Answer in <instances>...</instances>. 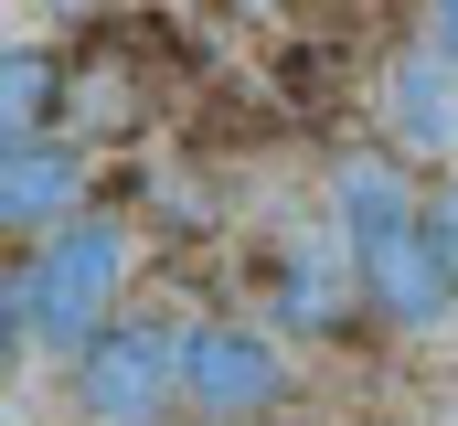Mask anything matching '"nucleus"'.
I'll use <instances>...</instances> for the list:
<instances>
[{"label": "nucleus", "mask_w": 458, "mask_h": 426, "mask_svg": "<svg viewBox=\"0 0 458 426\" xmlns=\"http://www.w3.org/2000/svg\"><path fill=\"white\" fill-rule=\"evenodd\" d=\"M288 352H277V330H256V320H203L192 330V352H182V405L203 426H256L288 405Z\"/></svg>", "instance_id": "obj_4"}, {"label": "nucleus", "mask_w": 458, "mask_h": 426, "mask_svg": "<svg viewBox=\"0 0 458 426\" xmlns=\"http://www.w3.org/2000/svg\"><path fill=\"white\" fill-rule=\"evenodd\" d=\"M75 213H86V149H64V139L0 149V234L43 245V234H64Z\"/></svg>", "instance_id": "obj_6"}, {"label": "nucleus", "mask_w": 458, "mask_h": 426, "mask_svg": "<svg viewBox=\"0 0 458 426\" xmlns=\"http://www.w3.org/2000/svg\"><path fill=\"white\" fill-rule=\"evenodd\" d=\"M384 149L394 160H448L458 149V64L437 43H405L384 64Z\"/></svg>", "instance_id": "obj_5"}, {"label": "nucleus", "mask_w": 458, "mask_h": 426, "mask_svg": "<svg viewBox=\"0 0 458 426\" xmlns=\"http://www.w3.org/2000/svg\"><path fill=\"white\" fill-rule=\"evenodd\" d=\"M437 245H448V267H458V171L437 182Z\"/></svg>", "instance_id": "obj_9"}, {"label": "nucleus", "mask_w": 458, "mask_h": 426, "mask_svg": "<svg viewBox=\"0 0 458 426\" xmlns=\"http://www.w3.org/2000/svg\"><path fill=\"white\" fill-rule=\"evenodd\" d=\"M331 213H342L352 277L394 330H437L458 310V267L437 245V192H416V160L394 149H342L331 171Z\"/></svg>", "instance_id": "obj_1"}, {"label": "nucleus", "mask_w": 458, "mask_h": 426, "mask_svg": "<svg viewBox=\"0 0 458 426\" xmlns=\"http://www.w3.org/2000/svg\"><path fill=\"white\" fill-rule=\"evenodd\" d=\"M182 352H192V330L117 320L97 352L64 362V395H75L86 426H171V405H182Z\"/></svg>", "instance_id": "obj_3"}, {"label": "nucleus", "mask_w": 458, "mask_h": 426, "mask_svg": "<svg viewBox=\"0 0 458 426\" xmlns=\"http://www.w3.org/2000/svg\"><path fill=\"white\" fill-rule=\"evenodd\" d=\"M54 97H64V64H54L43 43H11V54H0V149L54 139Z\"/></svg>", "instance_id": "obj_7"}, {"label": "nucleus", "mask_w": 458, "mask_h": 426, "mask_svg": "<svg viewBox=\"0 0 458 426\" xmlns=\"http://www.w3.org/2000/svg\"><path fill=\"white\" fill-rule=\"evenodd\" d=\"M43 11H54V21H86V11H97V0H43Z\"/></svg>", "instance_id": "obj_10"}, {"label": "nucleus", "mask_w": 458, "mask_h": 426, "mask_svg": "<svg viewBox=\"0 0 458 426\" xmlns=\"http://www.w3.org/2000/svg\"><path fill=\"white\" fill-rule=\"evenodd\" d=\"M117 288H128V224L117 213H75L64 234H43V245L11 256L0 310H11L21 341H43L54 362H75V352H97L117 330Z\"/></svg>", "instance_id": "obj_2"}, {"label": "nucleus", "mask_w": 458, "mask_h": 426, "mask_svg": "<svg viewBox=\"0 0 458 426\" xmlns=\"http://www.w3.org/2000/svg\"><path fill=\"white\" fill-rule=\"evenodd\" d=\"M427 43H437V54L458 64V0H427Z\"/></svg>", "instance_id": "obj_8"}]
</instances>
